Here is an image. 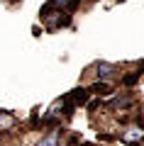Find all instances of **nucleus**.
I'll return each instance as SVG.
<instances>
[{"mask_svg": "<svg viewBox=\"0 0 144 146\" xmlns=\"http://www.w3.org/2000/svg\"><path fill=\"white\" fill-rule=\"evenodd\" d=\"M98 71H100V76H108V73H110V66H108V63H100Z\"/></svg>", "mask_w": 144, "mask_h": 146, "instance_id": "7ed1b4c3", "label": "nucleus"}, {"mask_svg": "<svg viewBox=\"0 0 144 146\" xmlns=\"http://www.w3.org/2000/svg\"><path fill=\"white\" fill-rule=\"evenodd\" d=\"M142 136H144V131H142V129H137V127H132V129H127L125 139H127V141H137V139H142Z\"/></svg>", "mask_w": 144, "mask_h": 146, "instance_id": "f257e3e1", "label": "nucleus"}, {"mask_svg": "<svg viewBox=\"0 0 144 146\" xmlns=\"http://www.w3.org/2000/svg\"><path fill=\"white\" fill-rule=\"evenodd\" d=\"M37 146H56V134H52V136H46L42 144H37Z\"/></svg>", "mask_w": 144, "mask_h": 146, "instance_id": "f03ea898", "label": "nucleus"}]
</instances>
